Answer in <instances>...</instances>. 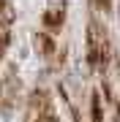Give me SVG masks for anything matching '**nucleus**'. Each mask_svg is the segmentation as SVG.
I'll list each match as a JSON object with an SVG mask.
<instances>
[{
  "label": "nucleus",
  "mask_w": 120,
  "mask_h": 122,
  "mask_svg": "<svg viewBox=\"0 0 120 122\" xmlns=\"http://www.w3.org/2000/svg\"><path fill=\"white\" fill-rule=\"evenodd\" d=\"M107 60H109V38H107V30L101 27L98 19H90L87 25V62L93 68H107Z\"/></svg>",
  "instance_id": "nucleus-1"
},
{
  "label": "nucleus",
  "mask_w": 120,
  "mask_h": 122,
  "mask_svg": "<svg viewBox=\"0 0 120 122\" xmlns=\"http://www.w3.org/2000/svg\"><path fill=\"white\" fill-rule=\"evenodd\" d=\"M52 111V98H49V92L44 87L33 90L30 98H27V122H44Z\"/></svg>",
  "instance_id": "nucleus-2"
},
{
  "label": "nucleus",
  "mask_w": 120,
  "mask_h": 122,
  "mask_svg": "<svg viewBox=\"0 0 120 122\" xmlns=\"http://www.w3.org/2000/svg\"><path fill=\"white\" fill-rule=\"evenodd\" d=\"M17 95H19V79L14 76V71H8V76H6V81H3V103L11 106Z\"/></svg>",
  "instance_id": "nucleus-3"
},
{
  "label": "nucleus",
  "mask_w": 120,
  "mask_h": 122,
  "mask_svg": "<svg viewBox=\"0 0 120 122\" xmlns=\"http://www.w3.org/2000/svg\"><path fill=\"white\" fill-rule=\"evenodd\" d=\"M14 19H17V11H14L11 0H0V27H8Z\"/></svg>",
  "instance_id": "nucleus-4"
},
{
  "label": "nucleus",
  "mask_w": 120,
  "mask_h": 122,
  "mask_svg": "<svg viewBox=\"0 0 120 122\" xmlns=\"http://www.w3.org/2000/svg\"><path fill=\"white\" fill-rule=\"evenodd\" d=\"M36 44L41 46V54H44V57H52L55 54V41H52L49 33H38L36 35Z\"/></svg>",
  "instance_id": "nucleus-5"
},
{
  "label": "nucleus",
  "mask_w": 120,
  "mask_h": 122,
  "mask_svg": "<svg viewBox=\"0 0 120 122\" xmlns=\"http://www.w3.org/2000/svg\"><path fill=\"white\" fill-rule=\"evenodd\" d=\"M90 122H104V111H101V95L98 92H93L90 95Z\"/></svg>",
  "instance_id": "nucleus-6"
},
{
  "label": "nucleus",
  "mask_w": 120,
  "mask_h": 122,
  "mask_svg": "<svg viewBox=\"0 0 120 122\" xmlns=\"http://www.w3.org/2000/svg\"><path fill=\"white\" fill-rule=\"evenodd\" d=\"M44 25L52 27V30H55V27H60V25H63V8H52V11H46V14H44Z\"/></svg>",
  "instance_id": "nucleus-7"
},
{
  "label": "nucleus",
  "mask_w": 120,
  "mask_h": 122,
  "mask_svg": "<svg viewBox=\"0 0 120 122\" xmlns=\"http://www.w3.org/2000/svg\"><path fill=\"white\" fill-rule=\"evenodd\" d=\"M8 44H11V30H8V27H0V57L6 54Z\"/></svg>",
  "instance_id": "nucleus-8"
},
{
  "label": "nucleus",
  "mask_w": 120,
  "mask_h": 122,
  "mask_svg": "<svg viewBox=\"0 0 120 122\" xmlns=\"http://www.w3.org/2000/svg\"><path fill=\"white\" fill-rule=\"evenodd\" d=\"M96 3H98L101 11H109V8H112V0H96Z\"/></svg>",
  "instance_id": "nucleus-9"
},
{
  "label": "nucleus",
  "mask_w": 120,
  "mask_h": 122,
  "mask_svg": "<svg viewBox=\"0 0 120 122\" xmlns=\"http://www.w3.org/2000/svg\"><path fill=\"white\" fill-rule=\"evenodd\" d=\"M90 3H96V0H90Z\"/></svg>",
  "instance_id": "nucleus-10"
}]
</instances>
